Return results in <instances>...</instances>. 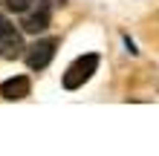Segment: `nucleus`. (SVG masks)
<instances>
[{
	"label": "nucleus",
	"instance_id": "1",
	"mask_svg": "<svg viewBox=\"0 0 159 156\" xmlns=\"http://www.w3.org/2000/svg\"><path fill=\"white\" fill-rule=\"evenodd\" d=\"M98 69V55L90 52V55H81V58H75L70 64V69L64 72V87L67 90H78L84 81L93 78V72Z\"/></svg>",
	"mask_w": 159,
	"mask_h": 156
},
{
	"label": "nucleus",
	"instance_id": "2",
	"mask_svg": "<svg viewBox=\"0 0 159 156\" xmlns=\"http://www.w3.org/2000/svg\"><path fill=\"white\" fill-rule=\"evenodd\" d=\"M52 0H35V3L23 12V20H20V26H23V32H32V35H38V32H43L46 26H49V17H52Z\"/></svg>",
	"mask_w": 159,
	"mask_h": 156
},
{
	"label": "nucleus",
	"instance_id": "3",
	"mask_svg": "<svg viewBox=\"0 0 159 156\" xmlns=\"http://www.w3.org/2000/svg\"><path fill=\"white\" fill-rule=\"evenodd\" d=\"M23 38H20V32L15 29V23L12 20H6L3 15H0V58H9V61H15V58H20L23 55Z\"/></svg>",
	"mask_w": 159,
	"mask_h": 156
},
{
	"label": "nucleus",
	"instance_id": "4",
	"mask_svg": "<svg viewBox=\"0 0 159 156\" xmlns=\"http://www.w3.org/2000/svg\"><path fill=\"white\" fill-rule=\"evenodd\" d=\"M55 47H58V41L55 38H46V41H38L32 43L29 49H26V67L29 69H46L49 67V61L55 58Z\"/></svg>",
	"mask_w": 159,
	"mask_h": 156
},
{
	"label": "nucleus",
	"instance_id": "5",
	"mask_svg": "<svg viewBox=\"0 0 159 156\" xmlns=\"http://www.w3.org/2000/svg\"><path fill=\"white\" fill-rule=\"evenodd\" d=\"M29 90H32V81L26 78V75H15V78H9L0 84V96L6 98V101H20V98L29 96Z\"/></svg>",
	"mask_w": 159,
	"mask_h": 156
},
{
	"label": "nucleus",
	"instance_id": "6",
	"mask_svg": "<svg viewBox=\"0 0 159 156\" xmlns=\"http://www.w3.org/2000/svg\"><path fill=\"white\" fill-rule=\"evenodd\" d=\"M32 3H35V0H6V6L12 9V12H20V15H23Z\"/></svg>",
	"mask_w": 159,
	"mask_h": 156
}]
</instances>
